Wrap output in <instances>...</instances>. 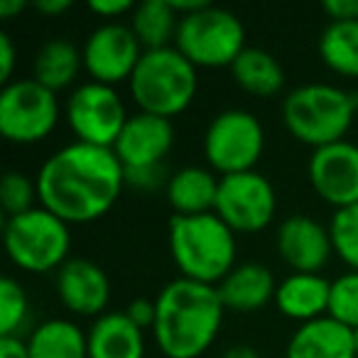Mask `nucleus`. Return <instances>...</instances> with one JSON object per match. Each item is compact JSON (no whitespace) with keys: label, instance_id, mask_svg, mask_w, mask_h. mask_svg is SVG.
<instances>
[{"label":"nucleus","instance_id":"obj_1","mask_svg":"<svg viewBox=\"0 0 358 358\" xmlns=\"http://www.w3.org/2000/svg\"><path fill=\"white\" fill-rule=\"evenodd\" d=\"M40 206L66 224H91L106 216L120 199L125 167L110 148L64 145L42 162L37 172Z\"/></svg>","mask_w":358,"mask_h":358},{"label":"nucleus","instance_id":"obj_2","mask_svg":"<svg viewBox=\"0 0 358 358\" xmlns=\"http://www.w3.org/2000/svg\"><path fill=\"white\" fill-rule=\"evenodd\" d=\"M155 341L164 358H199L211 348L224 324V302L211 285L177 278L159 289Z\"/></svg>","mask_w":358,"mask_h":358},{"label":"nucleus","instance_id":"obj_3","mask_svg":"<svg viewBox=\"0 0 358 358\" xmlns=\"http://www.w3.org/2000/svg\"><path fill=\"white\" fill-rule=\"evenodd\" d=\"M169 253L182 275L201 285H216L236 268V234L211 211L169 219Z\"/></svg>","mask_w":358,"mask_h":358},{"label":"nucleus","instance_id":"obj_4","mask_svg":"<svg viewBox=\"0 0 358 358\" xmlns=\"http://www.w3.org/2000/svg\"><path fill=\"white\" fill-rule=\"evenodd\" d=\"M358 113V94L334 84H302L282 101V123L294 140L319 150L346 140Z\"/></svg>","mask_w":358,"mask_h":358},{"label":"nucleus","instance_id":"obj_5","mask_svg":"<svg viewBox=\"0 0 358 358\" xmlns=\"http://www.w3.org/2000/svg\"><path fill=\"white\" fill-rule=\"evenodd\" d=\"M199 89V69L177 47L148 50L128 81L138 110L172 120L192 106Z\"/></svg>","mask_w":358,"mask_h":358},{"label":"nucleus","instance_id":"obj_6","mask_svg":"<svg viewBox=\"0 0 358 358\" xmlns=\"http://www.w3.org/2000/svg\"><path fill=\"white\" fill-rule=\"evenodd\" d=\"M3 243L13 265L25 273L59 270L69 260V224L45 206H35L25 214L6 219Z\"/></svg>","mask_w":358,"mask_h":358},{"label":"nucleus","instance_id":"obj_7","mask_svg":"<svg viewBox=\"0 0 358 358\" xmlns=\"http://www.w3.org/2000/svg\"><path fill=\"white\" fill-rule=\"evenodd\" d=\"M177 47L196 69L234 66L245 50V27L226 8L204 6L201 10L179 20Z\"/></svg>","mask_w":358,"mask_h":358},{"label":"nucleus","instance_id":"obj_8","mask_svg":"<svg viewBox=\"0 0 358 358\" xmlns=\"http://www.w3.org/2000/svg\"><path fill=\"white\" fill-rule=\"evenodd\" d=\"M265 150L263 123L250 110L229 108L211 118L204 133V157L219 177L253 172Z\"/></svg>","mask_w":358,"mask_h":358},{"label":"nucleus","instance_id":"obj_9","mask_svg":"<svg viewBox=\"0 0 358 358\" xmlns=\"http://www.w3.org/2000/svg\"><path fill=\"white\" fill-rule=\"evenodd\" d=\"M59 123V99L35 79H13L0 89V133L8 143L35 145Z\"/></svg>","mask_w":358,"mask_h":358},{"label":"nucleus","instance_id":"obj_10","mask_svg":"<svg viewBox=\"0 0 358 358\" xmlns=\"http://www.w3.org/2000/svg\"><path fill=\"white\" fill-rule=\"evenodd\" d=\"M64 118L79 143L113 150L130 115L115 86L84 81L66 99Z\"/></svg>","mask_w":358,"mask_h":358},{"label":"nucleus","instance_id":"obj_11","mask_svg":"<svg viewBox=\"0 0 358 358\" xmlns=\"http://www.w3.org/2000/svg\"><path fill=\"white\" fill-rule=\"evenodd\" d=\"M278 211V194L260 172H241L219 179L214 214L234 234H258L268 229Z\"/></svg>","mask_w":358,"mask_h":358},{"label":"nucleus","instance_id":"obj_12","mask_svg":"<svg viewBox=\"0 0 358 358\" xmlns=\"http://www.w3.org/2000/svg\"><path fill=\"white\" fill-rule=\"evenodd\" d=\"M143 55V45L125 22H101L81 47L86 74L106 86L130 81Z\"/></svg>","mask_w":358,"mask_h":358},{"label":"nucleus","instance_id":"obj_13","mask_svg":"<svg viewBox=\"0 0 358 358\" xmlns=\"http://www.w3.org/2000/svg\"><path fill=\"white\" fill-rule=\"evenodd\" d=\"M307 177L319 199L334 206V211L358 204V145L341 140L314 150Z\"/></svg>","mask_w":358,"mask_h":358},{"label":"nucleus","instance_id":"obj_14","mask_svg":"<svg viewBox=\"0 0 358 358\" xmlns=\"http://www.w3.org/2000/svg\"><path fill=\"white\" fill-rule=\"evenodd\" d=\"M174 145V125L172 120L159 118L152 113L135 110L125 120L113 152L118 155L125 169L159 167Z\"/></svg>","mask_w":358,"mask_h":358},{"label":"nucleus","instance_id":"obj_15","mask_svg":"<svg viewBox=\"0 0 358 358\" xmlns=\"http://www.w3.org/2000/svg\"><path fill=\"white\" fill-rule=\"evenodd\" d=\"M57 294L71 314L99 319L108 307L110 280L94 260L69 258L57 270Z\"/></svg>","mask_w":358,"mask_h":358},{"label":"nucleus","instance_id":"obj_16","mask_svg":"<svg viewBox=\"0 0 358 358\" xmlns=\"http://www.w3.org/2000/svg\"><path fill=\"white\" fill-rule=\"evenodd\" d=\"M278 253L292 273H319L334 253L329 226L304 214L287 216L278 229Z\"/></svg>","mask_w":358,"mask_h":358},{"label":"nucleus","instance_id":"obj_17","mask_svg":"<svg viewBox=\"0 0 358 358\" xmlns=\"http://www.w3.org/2000/svg\"><path fill=\"white\" fill-rule=\"evenodd\" d=\"M285 358H358V353L351 329L331 317H322L294 329Z\"/></svg>","mask_w":358,"mask_h":358},{"label":"nucleus","instance_id":"obj_18","mask_svg":"<svg viewBox=\"0 0 358 358\" xmlns=\"http://www.w3.org/2000/svg\"><path fill=\"white\" fill-rule=\"evenodd\" d=\"M329 297H331V282L319 273H292L278 285L275 304L282 317L307 324L329 317Z\"/></svg>","mask_w":358,"mask_h":358},{"label":"nucleus","instance_id":"obj_19","mask_svg":"<svg viewBox=\"0 0 358 358\" xmlns=\"http://www.w3.org/2000/svg\"><path fill=\"white\" fill-rule=\"evenodd\" d=\"M89 358H145V331L125 312H106L86 331Z\"/></svg>","mask_w":358,"mask_h":358},{"label":"nucleus","instance_id":"obj_20","mask_svg":"<svg viewBox=\"0 0 358 358\" xmlns=\"http://www.w3.org/2000/svg\"><path fill=\"white\" fill-rule=\"evenodd\" d=\"M221 302L231 312H255L263 309L270 299H275L278 285L265 265L243 263L236 265L219 285H216Z\"/></svg>","mask_w":358,"mask_h":358},{"label":"nucleus","instance_id":"obj_21","mask_svg":"<svg viewBox=\"0 0 358 358\" xmlns=\"http://www.w3.org/2000/svg\"><path fill=\"white\" fill-rule=\"evenodd\" d=\"M219 179L214 169L209 167H189L177 169L169 174V182L164 187L169 206L177 216H199L211 214L216 206V194H219Z\"/></svg>","mask_w":358,"mask_h":358},{"label":"nucleus","instance_id":"obj_22","mask_svg":"<svg viewBox=\"0 0 358 358\" xmlns=\"http://www.w3.org/2000/svg\"><path fill=\"white\" fill-rule=\"evenodd\" d=\"M84 69L81 50L66 37H52L37 50L32 59V79L50 91L69 89Z\"/></svg>","mask_w":358,"mask_h":358},{"label":"nucleus","instance_id":"obj_23","mask_svg":"<svg viewBox=\"0 0 358 358\" xmlns=\"http://www.w3.org/2000/svg\"><path fill=\"white\" fill-rule=\"evenodd\" d=\"M231 74L236 84L255 99H273L285 86V69L260 47H245L231 66Z\"/></svg>","mask_w":358,"mask_h":358},{"label":"nucleus","instance_id":"obj_24","mask_svg":"<svg viewBox=\"0 0 358 358\" xmlns=\"http://www.w3.org/2000/svg\"><path fill=\"white\" fill-rule=\"evenodd\" d=\"M30 358H89L86 331L71 319H47L27 336Z\"/></svg>","mask_w":358,"mask_h":358},{"label":"nucleus","instance_id":"obj_25","mask_svg":"<svg viewBox=\"0 0 358 358\" xmlns=\"http://www.w3.org/2000/svg\"><path fill=\"white\" fill-rule=\"evenodd\" d=\"M182 17L174 13L169 0H143L130 15V30L135 32L143 50H164L174 47Z\"/></svg>","mask_w":358,"mask_h":358},{"label":"nucleus","instance_id":"obj_26","mask_svg":"<svg viewBox=\"0 0 358 358\" xmlns=\"http://www.w3.org/2000/svg\"><path fill=\"white\" fill-rule=\"evenodd\" d=\"M319 57L334 74L358 79V20L329 22L319 37Z\"/></svg>","mask_w":358,"mask_h":358},{"label":"nucleus","instance_id":"obj_27","mask_svg":"<svg viewBox=\"0 0 358 358\" xmlns=\"http://www.w3.org/2000/svg\"><path fill=\"white\" fill-rule=\"evenodd\" d=\"M30 317V299L17 280L3 278L0 282V336H20Z\"/></svg>","mask_w":358,"mask_h":358},{"label":"nucleus","instance_id":"obj_28","mask_svg":"<svg viewBox=\"0 0 358 358\" xmlns=\"http://www.w3.org/2000/svg\"><path fill=\"white\" fill-rule=\"evenodd\" d=\"M329 234H331L334 253L348 265V270L358 273V204L334 211Z\"/></svg>","mask_w":358,"mask_h":358},{"label":"nucleus","instance_id":"obj_29","mask_svg":"<svg viewBox=\"0 0 358 358\" xmlns=\"http://www.w3.org/2000/svg\"><path fill=\"white\" fill-rule=\"evenodd\" d=\"M329 317L338 324L348 327L351 331L358 329V273L338 275L331 282V297H329Z\"/></svg>","mask_w":358,"mask_h":358},{"label":"nucleus","instance_id":"obj_30","mask_svg":"<svg viewBox=\"0 0 358 358\" xmlns=\"http://www.w3.org/2000/svg\"><path fill=\"white\" fill-rule=\"evenodd\" d=\"M35 199H40L35 179H30L25 172H15V169L6 172L0 182V204L6 211V219L35 209Z\"/></svg>","mask_w":358,"mask_h":358},{"label":"nucleus","instance_id":"obj_31","mask_svg":"<svg viewBox=\"0 0 358 358\" xmlns=\"http://www.w3.org/2000/svg\"><path fill=\"white\" fill-rule=\"evenodd\" d=\"M169 174L164 164L159 167H143V169H125V187H133L140 192H155L159 187H167Z\"/></svg>","mask_w":358,"mask_h":358},{"label":"nucleus","instance_id":"obj_32","mask_svg":"<svg viewBox=\"0 0 358 358\" xmlns=\"http://www.w3.org/2000/svg\"><path fill=\"white\" fill-rule=\"evenodd\" d=\"M89 10L106 22H118V17L133 15L135 3H130V0H91Z\"/></svg>","mask_w":358,"mask_h":358},{"label":"nucleus","instance_id":"obj_33","mask_svg":"<svg viewBox=\"0 0 358 358\" xmlns=\"http://www.w3.org/2000/svg\"><path fill=\"white\" fill-rule=\"evenodd\" d=\"M15 66H17L15 42H13V37L8 32H0V81H3V86L13 81Z\"/></svg>","mask_w":358,"mask_h":358},{"label":"nucleus","instance_id":"obj_34","mask_svg":"<svg viewBox=\"0 0 358 358\" xmlns=\"http://www.w3.org/2000/svg\"><path fill=\"white\" fill-rule=\"evenodd\" d=\"M125 314H128V319L133 324H138L140 329H152L155 327V317H157V307H155L152 299H133V302L128 304V309H125Z\"/></svg>","mask_w":358,"mask_h":358},{"label":"nucleus","instance_id":"obj_35","mask_svg":"<svg viewBox=\"0 0 358 358\" xmlns=\"http://www.w3.org/2000/svg\"><path fill=\"white\" fill-rule=\"evenodd\" d=\"M322 8L331 22L358 20V0H327Z\"/></svg>","mask_w":358,"mask_h":358},{"label":"nucleus","instance_id":"obj_36","mask_svg":"<svg viewBox=\"0 0 358 358\" xmlns=\"http://www.w3.org/2000/svg\"><path fill=\"white\" fill-rule=\"evenodd\" d=\"M0 358H30L27 338H22V336H0Z\"/></svg>","mask_w":358,"mask_h":358},{"label":"nucleus","instance_id":"obj_37","mask_svg":"<svg viewBox=\"0 0 358 358\" xmlns=\"http://www.w3.org/2000/svg\"><path fill=\"white\" fill-rule=\"evenodd\" d=\"M40 15H47V17H55V15H64L66 10H71V0H37L32 3Z\"/></svg>","mask_w":358,"mask_h":358},{"label":"nucleus","instance_id":"obj_38","mask_svg":"<svg viewBox=\"0 0 358 358\" xmlns=\"http://www.w3.org/2000/svg\"><path fill=\"white\" fill-rule=\"evenodd\" d=\"M27 8L30 6H27L25 0H0V17H3V20H13V17L20 15Z\"/></svg>","mask_w":358,"mask_h":358},{"label":"nucleus","instance_id":"obj_39","mask_svg":"<svg viewBox=\"0 0 358 358\" xmlns=\"http://www.w3.org/2000/svg\"><path fill=\"white\" fill-rule=\"evenodd\" d=\"M221 358H260V353L253 346H245V343H236V346L226 348Z\"/></svg>","mask_w":358,"mask_h":358},{"label":"nucleus","instance_id":"obj_40","mask_svg":"<svg viewBox=\"0 0 358 358\" xmlns=\"http://www.w3.org/2000/svg\"><path fill=\"white\" fill-rule=\"evenodd\" d=\"M353 341H356V353H358V329L353 331Z\"/></svg>","mask_w":358,"mask_h":358}]
</instances>
